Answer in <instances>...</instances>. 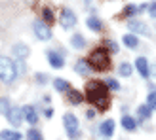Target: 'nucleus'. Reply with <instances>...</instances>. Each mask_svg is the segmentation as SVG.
<instances>
[{"instance_id": "obj_1", "label": "nucleus", "mask_w": 156, "mask_h": 140, "mask_svg": "<svg viewBox=\"0 0 156 140\" xmlns=\"http://www.w3.org/2000/svg\"><path fill=\"white\" fill-rule=\"evenodd\" d=\"M84 97L99 112H105V110H108V106H111V89L101 80H90L86 83Z\"/></svg>"}, {"instance_id": "obj_2", "label": "nucleus", "mask_w": 156, "mask_h": 140, "mask_svg": "<svg viewBox=\"0 0 156 140\" xmlns=\"http://www.w3.org/2000/svg\"><path fill=\"white\" fill-rule=\"evenodd\" d=\"M88 63L93 70H99V72H105V70L111 68V55L107 53L105 48H97V49H93L90 53V57H88Z\"/></svg>"}, {"instance_id": "obj_3", "label": "nucleus", "mask_w": 156, "mask_h": 140, "mask_svg": "<svg viewBox=\"0 0 156 140\" xmlns=\"http://www.w3.org/2000/svg\"><path fill=\"white\" fill-rule=\"evenodd\" d=\"M17 78V70H15V63L10 57L0 55V80L4 83H13Z\"/></svg>"}, {"instance_id": "obj_4", "label": "nucleus", "mask_w": 156, "mask_h": 140, "mask_svg": "<svg viewBox=\"0 0 156 140\" xmlns=\"http://www.w3.org/2000/svg\"><path fill=\"white\" fill-rule=\"evenodd\" d=\"M33 30H34V36L38 38V40H50L51 38V28H50V25L48 23H44L42 19H36L34 23H33Z\"/></svg>"}, {"instance_id": "obj_5", "label": "nucleus", "mask_w": 156, "mask_h": 140, "mask_svg": "<svg viewBox=\"0 0 156 140\" xmlns=\"http://www.w3.org/2000/svg\"><path fill=\"white\" fill-rule=\"evenodd\" d=\"M63 125H65V131H67L69 136H76L78 135V119H76V115L65 114L63 115Z\"/></svg>"}, {"instance_id": "obj_6", "label": "nucleus", "mask_w": 156, "mask_h": 140, "mask_svg": "<svg viewBox=\"0 0 156 140\" xmlns=\"http://www.w3.org/2000/svg\"><path fill=\"white\" fill-rule=\"evenodd\" d=\"M8 121H10V125L13 127H19L23 123V118H25V114H23V108H17V106H12V110L6 114Z\"/></svg>"}, {"instance_id": "obj_7", "label": "nucleus", "mask_w": 156, "mask_h": 140, "mask_svg": "<svg viewBox=\"0 0 156 140\" xmlns=\"http://www.w3.org/2000/svg\"><path fill=\"white\" fill-rule=\"evenodd\" d=\"M59 25L63 28H73L76 25V13L71 10H63L59 15Z\"/></svg>"}, {"instance_id": "obj_8", "label": "nucleus", "mask_w": 156, "mask_h": 140, "mask_svg": "<svg viewBox=\"0 0 156 140\" xmlns=\"http://www.w3.org/2000/svg\"><path fill=\"white\" fill-rule=\"evenodd\" d=\"M128 28L131 30V34H149V28H147V25L143 21L139 19H131L128 23Z\"/></svg>"}, {"instance_id": "obj_9", "label": "nucleus", "mask_w": 156, "mask_h": 140, "mask_svg": "<svg viewBox=\"0 0 156 140\" xmlns=\"http://www.w3.org/2000/svg\"><path fill=\"white\" fill-rule=\"evenodd\" d=\"M48 63H50L51 68H63L65 66L63 57H61L59 53H55V51H48Z\"/></svg>"}, {"instance_id": "obj_10", "label": "nucleus", "mask_w": 156, "mask_h": 140, "mask_svg": "<svg viewBox=\"0 0 156 140\" xmlns=\"http://www.w3.org/2000/svg\"><path fill=\"white\" fill-rule=\"evenodd\" d=\"M135 68L139 70V74H141L143 78H149L151 76V66H149V63H147L145 57H139L135 61Z\"/></svg>"}, {"instance_id": "obj_11", "label": "nucleus", "mask_w": 156, "mask_h": 140, "mask_svg": "<svg viewBox=\"0 0 156 140\" xmlns=\"http://www.w3.org/2000/svg\"><path fill=\"white\" fill-rule=\"evenodd\" d=\"M23 114H25V121H29L30 125H36L38 123V114L34 110V106H25L23 108Z\"/></svg>"}, {"instance_id": "obj_12", "label": "nucleus", "mask_w": 156, "mask_h": 140, "mask_svg": "<svg viewBox=\"0 0 156 140\" xmlns=\"http://www.w3.org/2000/svg\"><path fill=\"white\" fill-rule=\"evenodd\" d=\"M12 53L17 59H25L29 53H30V49H29V45H25V44H15L13 48H12Z\"/></svg>"}, {"instance_id": "obj_13", "label": "nucleus", "mask_w": 156, "mask_h": 140, "mask_svg": "<svg viewBox=\"0 0 156 140\" xmlns=\"http://www.w3.org/2000/svg\"><path fill=\"white\" fill-rule=\"evenodd\" d=\"M53 87H55L59 93H69L73 89V85H71V82L63 80V78H55V80H53Z\"/></svg>"}, {"instance_id": "obj_14", "label": "nucleus", "mask_w": 156, "mask_h": 140, "mask_svg": "<svg viewBox=\"0 0 156 140\" xmlns=\"http://www.w3.org/2000/svg\"><path fill=\"white\" fill-rule=\"evenodd\" d=\"M86 25H88L93 32H101V30H103V23H101V19H97L95 15H90V17L86 19Z\"/></svg>"}, {"instance_id": "obj_15", "label": "nucleus", "mask_w": 156, "mask_h": 140, "mask_svg": "<svg viewBox=\"0 0 156 140\" xmlns=\"http://www.w3.org/2000/svg\"><path fill=\"white\" fill-rule=\"evenodd\" d=\"M0 138L2 140H21L23 135L19 131H12V129H4L2 133H0Z\"/></svg>"}, {"instance_id": "obj_16", "label": "nucleus", "mask_w": 156, "mask_h": 140, "mask_svg": "<svg viewBox=\"0 0 156 140\" xmlns=\"http://www.w3.org/2000/svg\"><path fill=\"white\" fill-rule=\"evenodd\" d=\"M122 42L126 44V48H129V49H137L139 48V40H137V36L135 34H124V38H122Z\"/></svg>"}, {"instance_id": "obj_17", "label": "nucleus", "mask_w": 156, "mask_h": 140, "mask_svg": "<svg viewBox=\"0 0 156 140\" xmlns=\"http://www.w3.org/2000/svg\"><path fill=\"white\" fill-rule=\"evenodd\" d=\"M74 70L80 76H86V74H90V70H91V66H90V63L86 59H78V63H76V66H74Z\"/></svg>"}, {"instance_id": "obj_18", "label": "nucleus", "mask_w": 156, "mask_h": 140, "mask_svg": "<svg viewBox=\"0 0 156 140\" xmlns=\"http://www.w3.org/2000/svg\"><path fill=\"white\" fill-rule=\"evenodd\" d=\"M101 135H105V136H112V133H114V121L112 119H107V121H103L101 123Z\"/></svg>"}, {"instance_id": "obj_19", "label": "nucleus", "mask_w": 156, "mask_h": 140, "mask_svg": "<svg viewBox=\"0 0 156 140\" xmlns=\"http://www.w3.org/2000/svg\"><path fill=\"white\" fill-rule=\"evenodd\" d=\"M71 45H73L74 49H84V48H86V38H84L82 34H73Z\"/></svg>"}, {"instance_id": "obj_20", "label": "nucleus", "mask_w": 156, "mask_h": 140, "mask_svg": "<svg viewBox=\"0 0 156 140\" xmlns=\"http://www.w3.org/2000/svg\"><path fill=\"white\" fill-rule=\"evenodd\" d=\"M122 127L126 131H135L137 129V121L131 118V115H124L122 118Z\"/></svg>"}, {"instance_id": "obj_21", "label": "nucleus", "mask_w": 156, "mask_h": 140, "mask_svg": "<svg viewBox=\"0 0 156 140\" xmlns=\"http://www.w3.org/2000/svg\"><path fill=\"white\" fill-rule=\"evenodd\" d=\"M69 100H71V104L78 106L84 100V95H82V93H78L76 89H71V91H69Z\"/></svg>"}, {"instance_id": "obj_22", "label": "nucleus", "mask_w": 156, "mask_h": 140, "mask_svg": "<svg viewBox=\"0 0 156 140\" xmlns=\"http://www.w3.org/2000/svg\"><path fill=\"white\" fill-rule=\"evenodd\" d=\"M118 72H120V76H124V78H129L131 72H133V66H131L129 63H122V65L118 66Z\"/></svg>"}, {"instance_id": "obj_23", "label": "nucleus", "mask_w": 156, "mask_h": 140, "mask_svg": "<svg viewBox=\"0 0 156 140\" xmlns=\"http://www.w3.org/2000/svg\"><path fill=\"white\" fill-rule=\"evenodd\" d=\"M137 114H139V118H141V119H149L151 115H152V110L147 104H141V106H139V110H137Z\"/></svg>"}, {"instance_id": "obj_24", "label": "nucleus", "mask_w": 156, "mask_h": 140, "mask_svg": "<svg viewBox=\"0 0 156 140\" xmlns=\"http://www.w3.org/2000/svg\"><path fill=\"white\" fill-rule=\"evenodd\" d=\"M42 21L48 23V25L55 21V15H53V12L50 10V8H44V10H42Z\"/></svg>"}, {"instance_id": "obj_25", "label": "nucleus", "mask_w": 156, "mask_h": 140, "mask_svg": "<svg viewBox=\"0 0 156 140\" xmlns=\"http://www.w3.org/2000/svg\"><path fill=\"white\" fill-rule=\"evenodd\" d=\"M10 110H12V106H10V98L2 97V98H0V114H8Z\"/></svg>"}, {"instance_id": "obj_26", "label": "nucleus", "mask_w": 156, "mask_h": 140, "mask_svg": "<svg viewBox=\"0 0 156 140\" xmlns=\"http://www.w3.org/2000/svg\"><path fill=\"white\" fill-rule=\"evenodd\" d=\"M147 106H149L151 110H156V91H151L149 95H147Z\"/></svg>"}, {"instance_id": "obj_27", "label": "nucleus", "mask_w": 156, "mask_h": 140, "mask_svg": "<svg viewBox=\"0 0 156 140\" xmlns=\"http://www.w3.org/2000/svg\"><path fill=\"white\" fill-rule=\"evenodd\" d=\"M137 12H139V8H137V6H133V4H129V6L124 8L122 15H124V17H131V15H135Z\"/></svg>"}, {"instance_id": "obj_28", "label": "nucleus", "mask_w": 156, "mask_h": 140, "mask_svg": "<svg viewBox=\"0 0 156 140\" xmlns=\"http://www.w3.org/2000/svg\"><path fill=\"white\" fill-rule=\"evenodd\" d=\"M27 138L29 140H44L42 133H40V131H36V129H30L29 133H27Z\"/></svg>"}, {"instance_id": "obj_29", "label": "nucleus", "mask_w": 156, "mask_h": 140, "mask_svg": "<svg viewBox=\"0 0 156 140\" xmlns=\"http://www.w3.org/2000/svg\"><path fill=\"white\" fill-rule=\"evenodd\" d=\"M105 83H107V87H108V89H111V91H118V89H120V83H118V82H116V80H114V78H108V80H107Z\"/></svg>"}, {"instance_id": "obj_30", "label": "nucleus", "mask_w": 156, "mask_h": 140, "mask_svg": "<svg viewBox=\"0 0 156 140\" xmlns=\"http://www.w3.org/2000/svg\"><path fill=\"white\" fill-rule=\"evenodd\" d=\"M15 70H17V76H21L23 72H25V63H23V59H15Z\"/></svg>"}, {"instance_id": "obj_31", "label": "nucleus", "mask_w": 156, "mask_h": 140, "mask_svg": "<svg viewBox=\"0 0 156 140\" xmlns=\"http://www.w3.org/2000/svg\"><path fill=\"white\" fill-rule=\"evenodd\" d=\"M105 44H107V48H111L112 51H118V44H116V42H112V40H107Z\"/></svg>"}, {"instance_id": "obj_32", "label": "nucleus", "mask_w": 156, "mask_h": 140, "mask_svg": "<svg viewBox=\"0 0 156 140\" xmlns=\"http://www.w3.org/2000/svg\"><path fill=\"white\" fill-rule=\"evenodd\" d=\"M149 12H151L152 17H156V2H151L149 4Z\"/></svg>"}, {"instance_id": "obj_33", "label": "nucleus", "mask_w": 156, "mask_h": 140, "mask_svg": "<svg viewBox=\"0 0 156 140\" xmlns=\"http://www.w3.org/2000/svg\"><path fill=\"white\" fill-rule=\"evenodd\" d=\"M46 80H48V78H46L44 74H36V82H40V83H46Z\"/></svg>"}, {"instance_id": "obj_34", "label": "nucleus", "mask_w": 156, "mask_h": 140, "mask_svg": "<svg viewBox=\"0 0 156 140\" xmlns=\"http://www.w3.org/2000/svg\"><path fill=\"white\" fill-rule=\"evenodd\" d=\"M151 72H152V74H154V78H156V65H154V66L151 68Z\"/></svg>"}, {"instance_id": "obj_35", "label": "nucleus", "mask_w": 156, "mask_h": 140, "mask_svg": "<svg viewBox=\"0 0 156 140\" xmlns=\"http://www.w3.org/2000/svg\"><path fill=\"white\" fill-rule=\"evenodd\" d=\"M27 2H33V0H27Z\"/></svg>"}]
</instances>
